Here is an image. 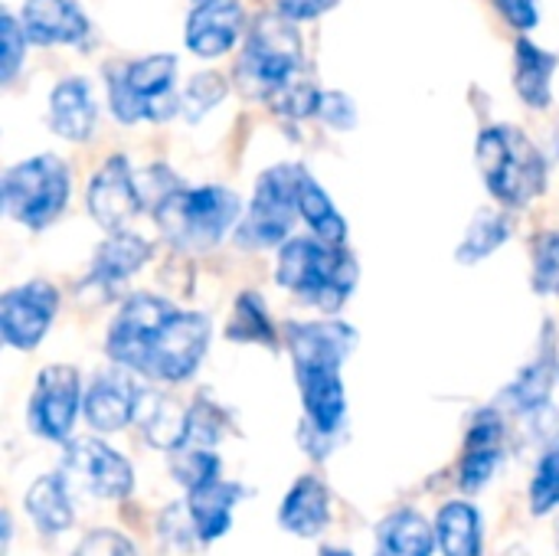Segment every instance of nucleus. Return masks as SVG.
Instances as JSON below:
<instances>
[{"instance_id":"79ce46f5","label":"nucleus","mask_w":559,"mask_h":556,"mask_svg":"<svg viewBox=\"0 0 559 556\" xmlns=\"http://www.w3.org/2000/svg\"><path fill=\"white\" fill-rule=\"evenodd\" d=\"M495 7L508 20V26L518 29V33H531L540 23L537 0H495Z\"/></svg>"},{"instance_id":"ddd939ff","label":"nucleus","mask_w":559,"mask_h":556,"mask_svg":"<svg viewBox=\"0 0 559 556\" xmlns=\"http://www.w3.org/2000/svg\"><path fill=\"white\" fill-rule=\"evenodd\" d=\"M88 213L102 229H124V223L131 216H138V210L144 206V193H141V180L131 167V161L124 154L108 157L95 177L88 180Z\"/></svg>"},{"instance_id":"4468645a","label":"nucleus","mask_w":559,"mask_h":556,"mask_svg":"<svg viewBox=\"0 0 559 556\" xmlns=\"http://www.w3.org/2000/svg\"><path fill=\"white\" fill-rule=\"evenodd\" d=\"M295 380L305 406V433L314 436V442H331L347 416L341 367H295Z\"/></svg>"},{"instance_id":"a211bd4d","label":"nucleus","mask_w":559,"mask_h":556,"mask_svg":"<svg viewBox=\"0 0 559 556\" xmlns=\"http://www.w3.org/2000/svg\"><path fill=\"white\" fill-rule=\"evenodd\" d=\"M246 33V10L239 0H206L187 16V49L200 59L226 56Z\"/></svg>"},{"instance_id":"c03bdc74","label":"nucleus","mask_w":559,"mask_h":556,"mask_svg":"<svg viewBox=\"0 0 559 556\" xmlns=\"http://www.w3.org/2000/svg\"><path fill=\"white\" fill-rule=\"evenodd\" d=\"M321 556H354V554H350V551H344V547H324Z\"/></svg>"},{"instance_id":"f704fd0d","label":"nucleus","mask_w":559,"mask_h":556,"mask_svg":"<svg viewBox=\"0 0 559 556\" xmlns=\"http://www.w3.org/2000/svg\"><path fill=\"white\" fill-rule=\"evenodd\" d=\"M531 259H534V275H531L534 292L559 298V233H540L531 242Z\"/></svg>"},{"instance_id":"e433bc0d","label":"nucleus","mask_w":559,"mask_h":556,"mask_svg":"<svg viewBox=\"0 0 559 556\" xmlns=\"http://www.w3.org/2000/svg\"><path fill=\"white\" fill-rule=\"evenodd\" d=\"M226 433V413L210 403L206 397L190 403V416H187V446H203L213 449Z\"/></svg>"},{"instance_id":"0eeeda50","label":"nucleus","mask_w":559,"mask_h":556,"mask_svg":"<svg viewBox=\"0 0 559 556\" xmlns=\"http://www.w3.org/2000/svg\"><path fill=\"white\" fill-rule=\"evenodd\" d=\"M298 180L301 164H275L255 180L252 200L236 226V242L242 249H278L288 242L295 220H301Z\"/></svg>"},{"instance_id":"cd10ccee","label":"nucleus","mask_w":559,"mask_h":556,"mask_svg":"<svg viewBox=\"0 0 559 556\" xmlns=\"http://www.w3.org/2000/svg\"><path fill=\"white\" fill-rule=\"evenodd\" d=\"M246 498V492L239 485H229V482H213L200 492H190L187 495V511L193 518V528H197V537L200 544H213L219 541L223 534H229L233 528V508Z\"/></svg>"},{"instance_id":"c9c22d12","label":"nucleus","mask_w":559,"mask_h":556,"mask_svg":"<svg viewBox=\"0 0 559 556\" xmlns=\"http://www.w3.org/2000/svg\"><path fill=\"white\" fill-rule=\"evenodd\" d=\"M559 508V442L550 446L540 462H537V472L531 478V511L537 518L550 514Z\"/></svg>"},{"instance_id":"5701e85b","label":"nucleus","mask_w":559,"mask_h":556,"mask_svg":"<svg viewBox=\"0 0 559 556\" xmlns=\"http://www.w3.org/2000/svg\"><path fill=\"white\" fill-rule=\"evenodd\" d=\"M95 118H98V105L85 79L69 75L49 92L46 121L62 141H88L95 131Z\"/></svg>"},{"instance_id":"aec40b11","label":"nucleus","mask_w":559,"mask_h":556,"mask_svg":"<svg viewBox=\"0 0 559 556\" xmlns=\"http://www.w3.org/2000/svg\"><path fill=\"white\" fill-rule=\"evenodd\" d=\"M559 377V357L557 344H554V324L544 328V341L537 357L514 377V383H508V390L501 393V403L511 406L521 416H537L550 410V393H554V380Z\"/></svg>"},{"instance_id":"f3484780","label":"nucleus","mask_w":559,"mask_h":556,"mask_svg":"<svg viewBox=\"0 0 559 556\" xmlns=\"http://www.w3.org/2000/svg\"><path fill=\"white\" fill-rule=\"evenodd\" d=\"M504 459V416L495 406H485L472 416L465 433V452L459 462V488L465 495L481 492Z\"/></svg>"},{"instance_id":"bb28decb","label":"nucleus","mask_w":559,"mask_h":556,"mask_svg":"<svg viewBox=\"0 0 559 556\" xmlns=\"http://www.w3.org/2000/svg\"><path fill=\"white\" fill-rule=\"evenodd\" d=\"M436 551H439L436 524H429L413 508H400L386 514L377 528L373 556H432Z\"/></svg>"},{"instance_id":"2eb2a0df","label":"nucleus","mask_w":559,"mask_h":556,"mask_svg":"<svg viewBox=\"0 0 559 556\" xmlns=\"http://www.w3.org/2000/svg\"><path fill=\"white\" fill-rule=\"evenodd\" d=\"M141 393H144V387H138L134 370L115 364L111 370L98 374L92 380V387L85 390L82 416L95 433H105V436L121 433L138 419Z\"/></svg>"},{"instance_id":"de8ad7c7","label":"nucleus","mask_w":559,"mask_h":556,"mask_svg":"<svg viewBox=\"0 0 559 556\" xmlns=\"http://www.w3.org/2000/svg\"><path fill=\"white\" fill-rule=\"evenodd\" d=\"M557 537H559V531H557Z\"/></svg>"},{"instance_id":"a19ab883","label":"nucleus","mask_w":559,"mask_h":556,"mask_svg":"<svg viewBox=\"0 0 559 556\" xmlns=\"http://www.w3.org/2000/svg\"><path fill=\"white\" fill-rule=\"evenodd\" d=\"M318 118L324 125H331L334 131H350L357 125V108L347 95L341 92H324L321 95V108H318Z\"/></svg>"},{"instance_id":"412c9836","label":"nucleus","mask_w":559,"mask_h":556,"mask_svg":"<svg viewBox=\"0 0 559 556\" xmlns=\"http://www.w3.org/2000/svg\"><path fill=\"white\" fill-rule=\"evenodd\" d=\"M154 256V246L138 236V233H128V229H115L92 256V265H88V285L102 288V292H111L118 285H124L131 275H138L147 259Z\"/></svg>"},{"instance_id":"58836bf2","label":"nucleus","mask_w":559,"mask_h":556,"mask_svg":"<svg viewBox=\"0 0 559 556\" xmlns=\"http://www.w3.org/2000/svg\"><path fill=\"white\" fill-rule=\"evenodd\" d=\"M26 43H29V36H26L23 23L10 10H3V16H0V82H13V75L20 72Z\"/></svg>"},{"instance_id":"f03ea898","label":"nucleus","mask_w":559,"mask_h":556,"mask_svg":"<svg viewBox=\"0 0 559 556\" xmlns=\"http://www.w3.org/2000/svg\"><path fill=\"white\" fill-rule=\"evenodd\" d=\"M475 157L488 193L508 210H524L547 187V161L540 147L514 125L485 128L478 134Z\"/></svg>"},{"instance_id":"473e14b6","label":"nucleus","mask_w":559,"mask_h":556,"mask_svg":"<svg viewBox=\"0 0 559 556\" xmlns=\"http://www.w3.org/2000/svg\"><path fill=\"white\" fill-rule=\"evenodd\" d=\"M170 475L187 495L200 492V488L219 482V456L203 446H183V449L170 452Z\"/></svg>"},{"instance_id":"9d476101","label":"nucleus","mask_w":559,"mask_h":556,"mask_svg":"<svg viewBox=\"0 0 559 556\" xmlns=\"http://www.w3.org/2000/svg\"><path fill=\"white\" fill-rule=\"evenodd\" d=\"M59 472L72 488L102 501H124L134 492L131 462L102 439H69Z\"/></svg>"},{"instance_id":"39448f33","label":"nucleus","mask_w":559,"mask_h":556,"mask_svg":"<svg viewBox=\"0 0 559 556\" xmlns=\"http://www.w3.org/2000/svg\"><path fill=\"white\" fill-rule=\"evenodd\" d=\"M301 69V36L295 20L275 13L255 16L246 29V46L236 62V82L246 95L272 102Z\"/></svg>"},{"instance_id":"20e7f679","label":"nucleus","mask_w":559,"mask_h":556,"mask_svg":"<svg viewBox=\"0 0 559 556\" xmlns=\"http://www.w3.org/2000/svg\"><path fill=\"white\" fill-rule=\"evenodd\" d=\"M108 108L121 125L167 121L180 115L177 95V56L151 52L134 62H115L105 72Z\"/></svg>"},{"instance_id":"4c0bfd02","label":"nucleus","mask_w":559,"mask_h":556,"mask_svg":"<svg viewBox=\"0 0 559 556\" xmlns=\"http://www.w3.org/2000/svg\"><path fill=\"white\" fill-rule=\"evenodd\" d=\"M321 95H324V92H321L314 82H308V79H292V82L272 98V105H275L278 115H285V118H292V121H301V118H314V115H318Z\"/></svg>"},{"instance_id":"ea45409f","label":"nucleus","mask_w":559,"mask_h":556,"mask_svg":"<svg viewBox=\"0 0 559 556\" xmlns=\"http://www.w3.org/2000/svg\"><path fill=\"white\" fill-rule=\"evenodd\" d=\"M72 556H141L138 554V547L124 537V534H118V531H88L82 541H79V547L72 551Z\"/></svg>"},{"instance_id":"7ed1b4c3","label":"nucleus","mask_w":559,"mask_h":556,"mask_svg":"<svg viewBox=\"0 0 559 556\" xmlns=\"http://www.w3.org/2000/svg\"><path fill=\"white\" fill-rule=\"evenodd\" d=\"M157 229L177 249H213L242 220V200L229 187H177L151 206Z\"/></svg>"},{"instance_id":"1a4fd4ad","label":"nucleus","mask_w":559,"mask_h":556,"mask_svg":"<svg viewBox=\"0 0 559 556\" xmlns=\"http://www.w3.org/2000/svg\"><path fill=\"white\" fill-rule=\"evenodd\" d=\"M85 403V390H82V374L69 364H52L43 367L26 406V419L29 429L46 439V442H69L79 410Z\"/></svg>"},{"instance_id":"c85d7f7f","label":"nucleus","mask_w":559,"mask_h":556,"mask_svg":"<svg viewBox=\"0 0 559 556\" xmlns=\"http://www.w3.org/2000/svg\"><path fill=\"white\" fill-rule=\"evenodd\" d=\"M436 541L442 556H481L485 554L481 511L472 501L442 505L436 518Z\"/></svg>"},{"instance_id":"72a5a7b5","label":"nucleus","mask_w":559,"mask_h":556,"mask_svg":"<svg viewBox=\"0 0 559 556\" xmlns=\"http://www.w3.org/2000/svg\"><path fill=\"white\" fill-rule=\"evenodd\" d=\"M226 92H229V85L219 72H197L180 92V115L187 121H200L226 98Z\"/></svg>"},{"instance_id":"2f4dec72","label":"nucleus","mask_w":559,"mask_h":556,"mask_svg":"<svg viewBox=\"0 0 559 556\" xmlns=\"http://www.w3.org/2000/svg\"><path fill=\"white\" fill-rule=\"evenodd\" d=\"M226 338L236 341V344H262L269 351L278 347L275 321L269 318V308H265V301L255 292H242L236 298L233 318H229V328H226Z\"/></svg>"},{"instance_id":"393cba45","label":"nucleus","mask_w":559,"mask_h":556,"mask_svg":"<svg viewBox=\"0 0 559 556\" xmlns=\"http://www.w3.org/2000/svg\"><path fill=\"white\" fill-rule=\"evenodd\" d=\"M187 416H190V406L177 403L167 393L144 390L134 423L141 426L147 446L164 449V452H177L187 446Z\"/></svg>"},{"instance_id":"a878e982","label":"nucleus","mask_w":559,"mask_h":556,"mask_svg":"<svg viewBox=\"0 0 559 556\" xmlns=\"http://www.w3.org/2000/svg\"><path fill=\"white\" fill-rule=\"evenodd\" d=\"M557 66L559 59L550 49H544L524 36L518 39V46H514V88L524 98V105H531L534 111L550 108Z\"/></svg>"},{"instance_id":"7c9ffc66","label":"nucleus","mask_w":559,"mask_h":556,"mask_svg":"<svg viewBox=\"0 0 559 556\" xmlns=\"http://www.w3.org/2000/svg\"><path fill=\"white\" fill-rule=\"evenodd\" d=\"M511 233H514L511 213L481 210V213L472 220V226H468V233H465V239H462V246H459L455 256H459L462 265H478L481 259H488L491 252H498V249L511 239Z\"/></svg>"},{"instance_id":"4be33fe9","label":"nucleus","mask_w":559,"mask_h":556,"mask_svg":"<svg viewBox=\"0 0 559 556\" xmlns=\"http://www.w3.org/2000/svg\"><path fill=\"white\" fill-rule=\"evenodd\" d=\"M331 524V492L321 478L301 475L278 505V528L292 537L314 541Z\"/></svg>"},{"instance_id":"6e6552de","label":"nucleus","mask_w":559,"mask_h":556,"mask_svg":"<svg viewBox=\"0 0 559 556\" xmlns=\"http://www.w3.org/2000/svg\"><path fill=\"white\" fill-rule=\"evenodd\" d=\"M210 338H213V324H210L206 315L174 308L170 318L160 324L157 338L151 341L141 377L160 380V383L190 380L200 370V364H203V357L210 351Z\"/></svg>"},{"instance_id":"49530a36","label":"nucleus","mask_w":559,"mask_h":556,"mask_svg":"<svg viewBox=\"0 0 559 556\" xmlns=\"http://www.w3.org/2000/svg\"><path fill=\"white\" fill-rule=\"evenodd\" d=\"M193 3H206V0H193Z\"/></svg>"},{"instance_id":"423d86ee","label":"nucleus","mask_w":559,"mask_h":556,"mask_svg":"<svg viewBox=\"0 0 559 556\" xmlns=\"http://www.w3.org/2000/svg\"><path fill=\"white\" fill-rule=\"evenodd\" d=\"M0 203L26 229H46L69 203V167L56 154H36L0 177Z\"/></svg>"},{"instance_id":"37998d69","label":"nucleus","mask_w":559,"mask_h":556,"mask_svg":"<svg viewBox=\"0 0 559 556\" xmlns=\"http://www.w3.org/2000/svg\"><path fill=\"white\" fill-rule=\"evenodd\" d=\"M341 0H275V10L295 23H305V20H318L324 16L328 10H334Z\"/></svg>"},{"instance_id":"c756f323","label":"nucleus","mask_w":559,"mask_h":556,"mask_svg":"<svg viewBox=\"0 0 559 556\" xmlns=\"http://www.w3.org/2000/svg\"><path fill=\"white\" fill-rule=\"evenodd\" d=\"M298 210H301V223L311 229V236L334 242V246H347V220L341 216V210L334 206V200L328 197L321 180L314 174H308L305 167H301V180H298Z\"/></svg>"},{"instance_id":"6ab92c4d","label":"nucleus","mask_w":559,"mask_h":556,"mask_svg":"<svg viewBox=\"0 0 559 556\" xmlns=\"http://www.w3.org/2000/svg\"><path fill=\"white\" fill-rule=\"evenodd\" d=\"M20 23L36 46H75L92 29L85 10L75 0H26Z\"/></svg>"},{"instance_id":"b1692460","label":"nucleus","mask_w":559,"mask_h":556,"mask_svg":"<svg viewBox=\"0 0 559 556\" xmlns=\"http://www.w3.org/2000/svg\"><path fill=\"white\" fill-rule=\"evenodd\" d=\"M69 482L62 472L52 475H39L26 495H23V508L29 514V521L36 524L39 534L56 537L62 531H69L75 524V508H72V495H69Z\"/></svg>"},{"instance_id":"dca6fc26","label":"nucleus","mask_w":559,"mask_h":556,"mask_svg":"<svg viewBox=\"0 0 559 556\" xmlns=\"http://www.w3.org/2000/svg\"><path fill=\"white\" fill-rule=\"evenodd\" d=\"M285 344L295 367H344L357 347V331L341 318L292 321L285 328Z\"/></svg>"},{"instance_id":"a18cd8bd","label":"nucleus","mask_w":559,"mask_h":556,"mask_svg":"<svg viewBox=\"0 0 559 556\" xmlns=\"http://www.w3.org/2000/svg\"><path fill=\"white\" fill-rule=\"evenodd\" d=\"M504 556H531V554H527L524 547H511V551H508V554H504Z\"/></svg>"},{"instance_id":"f8f14e48","label":"nucleus","mask_w":559,"mask_h":556,"mask_svg":"<svg viewBox=\"0 0 559 556\" xmlns=\"http://www.w3.org/2000/svg\"><path fill=\"white\" fill-rule=\"evenodd\" d=\"M59 315V288L49 282H26L0 298V338L13 351H33L49 334Z\"/></svg>"},{"instance_id":"9b49d317","label":"nucleus","mask_w":559,"mask_h":556,"mask_svg":"<svg viewBox=\"0 0 559 556\" xmlns=\"http://www.w3.org/2000/svg\"><path fill=\"white\" fill-rule=\"evenodd\" d=\"M177 305L160 298V295H147V292H138L131 295L118 315L111 318L108 324V334H105V354L111 364L118 367H128L134 374L144 370V360H147V351H151V341L157 338L160 324L170 318Z\"/></svg>"},{"instance_id":"f257e3e1","label":"nucleus","mask_w":559,"mask_h":556,"mask_svg":"<svg viewBox=\"0 0 559 556\" xmlns=\"http://www.w3.org/2000/svg\"><path fill=\"white\" fill-rule=\"evenodd\" d=\"M357 279L360 269L347 246H334L318 236H292L278 246L275 282L324 315H337L347 305Z\"/></svg>"}]
</instances>
